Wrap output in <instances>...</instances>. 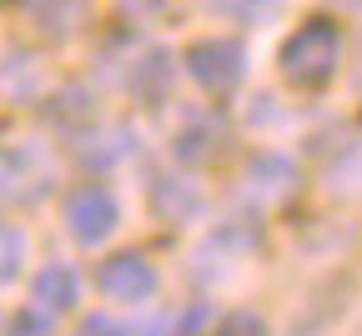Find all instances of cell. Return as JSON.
Masks as SVG:
<instances>
[{"mask_svg":"<svg viewBox=\"0 0 362 336\" xmlns=\"http://www.w3.org/2000/svg\"><path fill=\"white\" fill-rule=\"evenodd\" d=\"M337 66H342V25L327 16L302 20L277 51V71L297 90H322L337 76Z\"/></svg>","mask_w":362,"mask_h":336,"instance_id":"cell-1","label":"cell"},{"mask_svg":"<svg viewBox=\"0 0 362 336\" xmlns=\"http://www.w3.org/2000/svg\"><path fill=\"white\" fill-rule=\"evenodd\" d=\"M181 66H187V76L206 95H232L247 80V45L237 35H206V40H192L187 45Z\"/></svg>","mask_w":362,"mask_h":336,"instance_id":"cell-2","label":"cell"},{"mask_svg":"<svg viewBox=\"0 0 362 336\" xmlns=\"http://www.w3.org/2000/svg\"><path fill=\"white\" fill-rule=\"evenodd\" d=\"M61 221H66V236L76 246L96 251V246L111 241L116 226H121V201L111 196L106 186H76L66 196V206H61Z\"/></svg>","mask_w":362,"mask_h":336,"instance_id":"cell-3","label":"cell"},{"mask_svg":"<svg viewBox=\"0 0 362 336\" xmlns=\"http://www.w3.org/2000/svg\"><path fill=\"white\" fill-rule=\"evenodd\" d=\"M96 292L106 301H121V306H146L161 292V276L141 251H116L96 266Z\"/></svg>","mask_w":362,"mask_h":336,"instance_id":"cell-4","label":"cell"},{"mask_svg":"<svg viewBox=\"0 0 362 336\" xmlns=\"http://www.w3.org/2000/svg\"><path fill=\"white\" fill-rule=\"evenodd\" d=\"M51 186H56V166L45 156V146H35V140L0 146V191L11 201H40Z\"/></svg>","mask_w":362,"mask_h":336,"instance_id":"cell-5","label":"cell"},{"mask_svg":"<svg viewBox=\"0 0 362 336\" xmlns=\"http://www.w3.org/2000/svg\"><path fill=\"white\" fill-rule=\"evenodd\" d=\"M76 301H81V276H76V266L51 261V266L35 271V281H30V306L51 311V316H66V311H76Z\"/></svg>","mask_w":362,"mask_h":336,"instance_id":"cell-6","label":"cell"},{"mask_svg":"<svg viewBox=\"0 0 362 336\" xmlns=\"http://www.w3.org/2000/svg\"><path fill=\"white\" fill-rule=\"evenodd\" d=\"M247 186H252L257 201H287L292 191L302 186V171H297L287 156H277V151H262V156H252V166H247Z\"/></svg>","mask_w":362,"mask_h":336,"instance_id":"cell-7","label":"cell"},{"mask_svg":"<svg viewBox=\"0 0 362 336\" xmlns=\"http://www.w3.org/2000/svg\"><path fill=\"white\" fill-rule=\"evenodd\" d=\"M151 206H156V216L161 221H192L197 211H202V191L192 186V181H181V176H156V186H151Z\"/></svg>","mask_w":362,"mask_h":336,"instance_id":"cell-8","label":"cell"},{"mask_svg":"<svg viewBox=\"0 0 362 336\" xmlns=\"http://www.w3.org/2000/svg\"><path fill=\"white\" fill-rule=\"evenodd\" d=\"M76 156H81L86 166H116V161L131 156V131H121V126L86 131V136L76 140Z\"/></svg>","mask_w":362,"mask_h":336,"instance_id":"cell-9","label":"cell"},{"mask_svg":"<svg viewBox=\"0 0 362 336\" xmlns=\"http://www.w3.org/2000/svg\"><path fill=\"white\" fill-rule=\"evenodd\" d=\"M131 90H136V101L161 106L166 90H171V56H166V51H146L141 66L131 71Z\"/></svg>","mask_w":362,"mask_h":336,"instance_id":"cell-10","label":"cell"},{"mask_svg":"<svg viewBox=\"0 0 362 336\" xmlns=\"http://www.w3.org/2000/svg\"><path fill=\"white\" fill-rule=\"evenodd\" d=\"M86 16V0H30V20L51 35V40H66Z\"/></svg>","mask_w":362,"mask_h":336,"instance_id":"cell-11","label":"cell"},{"mask_svg":"<svg viewBox=\"0 0 362 336\" xmlns=\"http://www.w3.org/2000/svg\"><path fill=\"white\" fill-rule=\"evenodd\" d=\"M216 146H221V126H216L211 116L187 121V131L176 136V156H181V161H211Z\"/></svg>","mask_w":362,"mask_h":336,"instance_id":"cell-12","label":"cell"},{"mask_svg":"<svg viewBox=\"0 0 362 336\" xmlns=\"http://www.w3.org/2000/svg\"><path fill=\"white\" fill-rule=\"evenodd\" d=\"M25 266V231L21 226H0V286H11Z\"/></svg>","mask_w":362,"mask_h":336,"instance_id":"cell-13","label":"cell"},{"mask_svg":"<svg viewBox=\"0 0 362 336\" xmlns=\"http://www.w3.org/2000/svg\"><path fill=\"white\" fill-rule=\"evenodd\" d=\"M6 336H56V316L40 311V306H21L6 321Z\"/></svg>","mask_w":362,"mask_h":336,"instance_id":"cell-14","label":"cell"},{"mask_svg":"<svg viewBox=\"0 0 362 336\" xmlns=\"http://www.w3.org/2000/svg\"><path fill=\"white\" fill-rule=\"evenodd\" d=\"M211 336H267V321H262L257 311H226V316L211 326Z\"/></svg>","mask_w":362,"mask_h":336,"instance_id":"cell-15","label":"cell"},{"mask_svg":"<svg viewBox=\"0 0 362 336\" xmlns=\"http://www.w3.org/2000/svg\"><path fill=\"white\" fill-rule=\"evenodd\" d=\"M206 6L216 11V16H232V20H252V16H262L272 0H206Z\"/></svg>","mask_w":362,"mask_h":336,"instance_id":"cell-16","label":"cell"},{"mask_svg":"<svg viewBox=\"0 0 362 336\" xmlns=\"http://www.w3.org/2000/svg\"><path fill=\"white\" fill-rule=\"evenodd\" d=\"M71 336H131V331H126L116 316H101V311H96V316H81V326H76Z\"/></svg>","mask_w":362,"mask_h":336,"instance_id":"cell-17","label":"cell"},{"mask_svg":"<svg viewBox=\"0 0 362 336\" xmlns=\"http://www.w3.org/2000/svg\"><path fill=\"white\" fill-rule=\"evenodd\" d=\"M131 336H176V316H151L141 331H131Z\"/></svg>","mask_w":362,"mask_h":336,"instance_id":"cell-18","label":"cell"},{"mask_svg":"<svg viewBox=\"0 0 362 336\" xmlns=\"http://www.w3.org/2000/svg\"><path fill=\"white\" fill-rule=\"evenodd\" d=\"M161 6H166V0H121V11H126V16H156Z\"/></svg>","mask_w":362,"mask_h":336,"instance_id":"cell-19","label":"cell"}]
</instances>
